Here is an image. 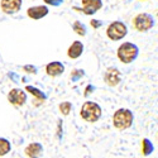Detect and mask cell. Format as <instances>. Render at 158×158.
<instances>
[{"label":"cell","instance_id":"10","mask_svg":"<svg viewBox=\"0 0 158 158\" xmlns=\"http://www.w3.org/2000/svg\"><path fill=\"white\" fill-rule=\"evenodd\" d=\"M27 14L29 18L38 20V19H42L43 17H46L48 14V8L46 5H35V6H32L27 10Z\"/></svg>","mask_w":158,"mask_h":158},{"label":"cell","instance_id":"22","mask_svg":"<svg viewBox=\"0 0 158 158\" xmlns=\"http://www.w3.org/2000/svg\"><path fill=\"white\" fill-rule=\"evenodd\" d=\"M100 24H101V23H100V22H98V20H91V25H93L94 28H98Z\"/></svg>","mask_w":158,"mask_h":158},{"label":"cell","instance_id":"20","mask_svg":"<svg viewBox=\"0 0 158 158\" xmlns=\"http://www.w3.org/2000/svg\"><path fill=\"white\" fill-rule=\"evenodd\" d=\"M43 2L48 5H52V6H57L62 3V0H43Z\"/></svg>","mask_w":158,"mask_h":158},{"label":"cell","instance_id":"18","mask_svg":"<svg viewBox=\"0 0 158 158\" xmlns=\"http://www.w3.org/2000/svg\"><path fill=\"white\" fill-rule=\"evenodd\" d=\"M72 109V105L70 101H64V102H61L60 104V111L63 114V115H69L70 111Z\"/></svg>","mask_w":158,"mask_h":158},{"label":"cell","instance_id":"4","mask_svg":"<svg viewBox=\"0 0 158 158\" xmlns=\"http://www.w3.org/2000/svg\"><path fill=\"white\" fill-rule=\"evenodd\" d=\"M133 25H134V28L139 32H147L151 28H153L154 19L151 14H147V13H139V14L135 15L134 19H133Z\"/></svg>","mask_w":158,"mask_h":158},{"label":"cell","instance_id":"8","mask_svg":"<svg viewBox=\"0 0 158 158\" xmlns=\"http://www.w3.org/2000/svg\"><path fill=\"white\" fill-rule=\"evenodd\" d=\"M104 80H105V82H106V85H109L111 87L116 86V85H119V82L122 80V73L118 69L110 67V69L106 70V72H105Z\"/></svg>","mask_w":158,"mask_h":158},{"label":"cell","instance_id":"17","mask_svg":"<svg viewBox=\"0 0 158 158\" xmlns=\"http://www.w3.org/2000/svg\"><path fill=\"white\" fill-rule=\"evenodd\" d=\"M72 28L78 35H85L86 34V28H85V25L81 22H75L73 25H72Z\"/></svg>","mask_w":158,"mask_h":158},{"label":"cell","instance_id":"5","mask_svg":"<svg viewBox=\"0 0 158 158\" xmlns=\"http://www.w3.org/2000/svg\"><path fill=\"white\" fill-rule=\"evenodd\" d=\"M127 33H128V28L122 22H113L106 29V35L111 41H120L127 35Z\"/></svg>","mask_w":158,"mask_h":158},{"label":"cell","instance_id":"13","mask_svg":"<svg viewBox=\"0 0 158 158\" xmlns=\"http://www.w3.org/2000/svg\"><path fill=\"white\" fill-rule=\"evenodd\" d=\"M82 52H84V44H82L80 41H75V42L70 46V48H69V51H67V56H69L70 58L75 60V58L80 57V56L82 55Z\"/></svg>","mask_w":158,"mask_h":158},{"label":"cell","instance_id":"14","mask_svg":"<svg viewBox=\"0 0 158 158\" xmlns=\"http://www.w3.org/2000/svg\"><path fill=\"white\" fill-rule=\"evenodd\" d=\"M11 151V144L6 138L0 137V157L6 156Z\"/></svg>","mask_w":158,"mask_h":158},{"label":"cell","instance_id":"6","mask_svg":"<svg viewBox=\"0 0 158 158\" xmlns=\"http://www.w3.org/2000/svg\"><path fill=\"white\" fill-rule=\"evenodd\" d=\"M8 101L14 106H23L27 101V94L22 89H11L8 94Z\"/></svg>","mask_w":158,"mask_h":158},{"label":"cell","instance_id":"12","mask_svg":"<svg viewBox=\"0 0 158 158\" xmlns=\"http://www.w3.org/2000/svg\"><path fill=\"white\" fill-rule=\"evenodd\" d=\"M64 71V66L58 62V61H53V62H51L46 66V72L48 76H52V77H57L60 75H62Z\"/></svg>","mask_w":158,"mask_h":158},{"label":"cell","instance_id":"3","mask_svg":"<svg viewBox=\"0 0 158 158\" xmlns=\"http://www.w3.org/2000/svg\"><path fill=\"white\" fill-rule=\"evenodd\" d=\"M138 56V47L130 42L123 43L118 48V58L123 63H130L133 62Z\"/></svg>","mask_w":158,"mask_h":158},{"label":"cell","instance_id":"9","mask_svg":"<svg viewBox=\"0 0 158 158\" xmlns=\"http://www.w3.org/2000/svg\"><path fill=\"white\" fill-rule=\"evenodd\" d=\"M82 11L87 15L95 14V13L102 8L101 0H82Z\"/></svg>","mask_w":158,"mask_h":158},{"label":"cell","instance_id":"21","mask_svg":"<svg viewBox=\"0 0 158 158\" xmlns=\"http://www.w3.org/2000/svg\"><path fill=\"white\" fill-rule=\"evenodd\" d=\"M23 70L27 71L28 73H37V69L34 67V66H24Z\"/></svg>","mask_w":158,"mask_h":158},{"label":"cell","instance_id":"7","mask_svg":"<svg viewBox=\"0 0 158 158\" xmlns=\"http://www.w3.org/2000/svg\"><path fill=\"white\" fill-rule=\"evenodd\" d=\"M22 0H2L0 9L5 14H15L22 8Z\"/></svg>","mask_w":158,"mask_h":158},{"label":"cell","instance_id":"1","mask_svg":"<svg viewBox=\"0 0 158 158\" xmlns=\"http://www.w3.org/2000/svg\"><path fill=\"white\" fill-rule=\"evenodd\" d=\"M101 114H102L101 106L94 101L84 102L81 106V111H80L81 118L87 123H96L101 118Z\"/></svg>","mask_w":158,"mask_h":158},{"label":"cell","instance_id":"2","mask_svg":"<svg viewBox=\"0 0 158 158\" xmlns=\"http://www.w3.org/2000/svg\"><path fill=\"white\" fill-rule=\"evenodd\" d=\"M134 120L133 113H131L129 109H118L114 115H113V124L116 129L119 130H125L128 128L131 127Z\"/></svg>","mask_w":158,"mask_h":158},{"label":"cell","instance_id":"11","mask_svg":"<svg viewBox=\"0 0 158 158\" xmlns=\"http://www.w3.org/2000/svg\"><path fill=\"white\" fill-rule=\"evenodd\" d=\"M24 152H25V156L29 158H41V156L43 153V147L41 143L34 142V143L28 144V146L25 147Z\"/></svg>","mask_w":158,"mask_h":158},{"label":"cell","instance_id":"19","mask_svg":"<svg viewBox=\"0 0 158 158\" xmlns=\"http://www.w3.org/2000/svg\"><path fill=\"white\" fill-rule=\"evenodd\" d=\"M81 76H84V71H81V70H75V71L71 73L72 80H77V78L81 77Z\"/></svg>","mask_w":158,"mask_h":158},{"label":"cell","instance_id":"23","mask_svg":"<svg viewBox=\"0 0 158 158\" xmlns=\"http://www.w3.org/2000/svg\"><path fill=\"white\" fill-rule=\"evenodd\" d=\"M91 89H94V87H93V86H87V87H86V93H85V96H87V95L91 93V91H90Z\"/></svg>","mask_w":158,"mask_h":158},{"label":"cell","instance_id":"16","mask_svg":"<svg viewBox=\"0 0 158 158\" xmlns=\"http://www.w3.org/2000/svg\"><path fill=\"white\" fill-rule=\"evenodd\" d=\"M153 149H154V147H153V144L151 143V140L147 139V138H144L142 140V153H143V156H149L153 152Z\"/></svg>","mask_w":158,"mask_h":158},{"label":"cell","instance_id":"15","mask_svg":"<svg viewBox=\"0 0 158 158\" xmlns=\"http://www.w3.org/2000/svg\"><path fill=\"white\" fill-rule=\"evenodd\" d=\"M25 90H27V91H29V93L37 99V100H39V101H44L46 100V95L42 93V91L41 90H38L37 87H34V86H27V87H25Z\"/></svg>","mask_w":158,"mask_h":158}]
</instances>
